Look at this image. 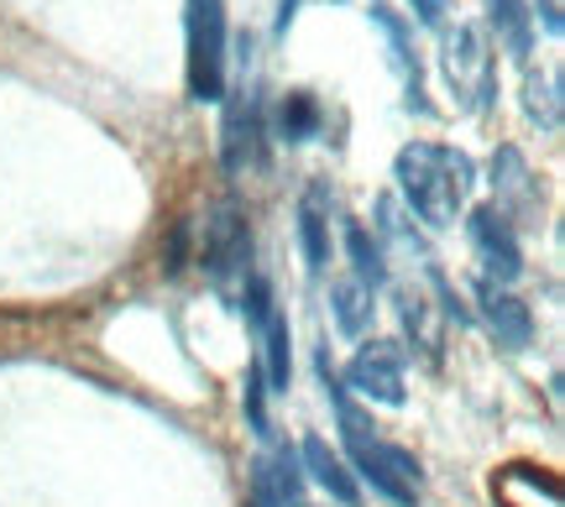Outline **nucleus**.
Returning a JSON list of instances; mask_svg holds the SVG:
<instances>
[{
    "mask_svg": "<svg viewBox=\"0 0 565 507\" xmlns=\"http://www.w3.org/2000/svg\"><path fill=\"white\" fill-rule=\"evenodd\" d=\"M320 382H324V392H330V403H335V424H341L351 471H356V476H362V482L377 492L383 503L414 507V503H419V461H414L404 445H387L383 434L366 424L362 408L345 398V387H341V377H335L330 356H320Z\"/></svg>",
    "mask_w": 565,
    "mask_h": 507,
    "instance_id": "nucleus-1",
    "label": "nucleus"
},
{
    "mask_svg": "<svg viewBox=\"0 0 565 507\" xmlns=\"http://www.w3.org/2000/svg\"><path fill=\"white\" fill-rule=\"evenodd\" d=\"M330 309H335L341 335H362V330L372 325V293H366L356 278H341V283L330 288Z\"/></svg>",
    "mask_w": 565,
    "mask_h": 507,
    "instance_id": "nucleus-17",
    "label": "nucleus"
},
{
    "mask_svg": "<svg viewBox=\"0 0 565 507\" xmlns=\"http://www.w3.org/2000/svg\"><path fill=\"white\" fill-rule=\"evenodd\" d=\"M294 17H299V0H278V32H288Z\"/></svg>",
    "mask_w": 565,
    "mask_h": 507,
    "instance_id": "nucleus-22",
    "label": "nucleus"
},
{
    "mask_svg": "<svg viewBox=\"0 0 565 507\" xmlns=\"http://www.w3.org/2000/svg\"><path fill=\"white\" fill-rule=\"evenodd\" d=\"M492 188H498L492 209H498L503 220H513V215H540V183H534V173H529L519 147H498V152H492Z\"/></svg>",
    "mask_w": 565,
    "mask_h": 507,
    "instance_id": "nucleus-10",
    "label": "nucleus"
},
{
    "mask_svg": "<svg viewBox=\"0 0 565 507\" xmlns=\"http://www.w3.org/2000/svg\"><path fill=\"white\" fill-rule=\"evenodd\" d=\"M393 179H398V194H404L408 209L429 230H445V225L461 220L466 194L477 183V163L445 142H408L393 158Z\"/></svg>",
    "mask_w": 565,
    "mask_h": 507,
    "instance_id": "nucleus-2",
    "label": "nucleus"
},
{
    "mask_svg": "<svg viewBox=\"0 0 565 507\" xmlns=\"http://www.w3.org/2000/svg\"><path fill=\"white\" fill-rule=\"evenodd\" d=\"M299 466L309 471V476H315V482H320V487L330 492V497H335L341 507H356V503H362V487H356L351 466H345V461L330 445H324V440H315V434L303 440V445H299Z\"/></svg>",
    "mask_w": 565,
    "mask_h": 507,
    "instance_id": "nucleus-13",
    "label": "nucleus"
},
{
    "mask_svg": "<svg viewBox=\"0 0 565 507\" xmlns=\"http://www.w3.org/2000/svg\"><path fill=\"white\" fill-rule=\"evenodd\" d=\"M477 304H482V320H487V330L498 335V345L524 350V345L534 341V314H529V304H519L508 288L482 278V283H477Z\"/></svg>",
    "mask_w": 565,
    "mask_h": 507,
    "instance_id": "nucleus-11",
    "label": "nucleus"
},
{
    "mask_svg": "<svg viewBox=\"0 0 565 507\" xmlns=\"http://www.w3.org/2000/svg\"><path fill=\"white\" fill-rule=\"evenodd\" d=\"M221 163H225V173H236V179L267 168V116H263V84L257 79H242V89L225 100Z\"/></svg>",
    "mask_w": 565,
    "mask_h": 507,
    "instance_id": "nucleus-5",
    "label": "nucleus"
},
{
    "mask_svg": "<svg viewBox=\"0 0 565 507\" xmlns=\"http://www.w3.org/2000/svg\"><path fill=\"white\" fill-rule=\"evenodd\" d=\"M408 6L419 11V21H424V26H440V32H445V11H450L445 0H408Z\"/></svg>",
    "mask_w": 565,
    "mask_h": 507,
    "instance_id": "nucleus-20",
    "label": "nucleus"
},
{
    "mask_svg": "<svg viewBox=\"0 0 565 507\" xmlns=\"http://www.w3.org/2000/svg\"><path fill=\"white\" fill-rule=\"evenodd\" d=\"M561 89H565V84H561V68H555V63H540V68H529V74H524V95H519V100H524V116L540 126L545 137H555V131H561V116H565V95H561Z\"/></svg>",
    "mask_w": 565,
    "mask_h": 507,
    "instance_id": "nucleus-12",
    "label": "nucleus"
},
{
    "mask_svg": "<svg viewBox=\"0 0 565 507\" xmlns=\"http://www.w3.org/2000/svg\"><path fill=\"white\" fill-rule=\"evenodd\" d=\"M440 74L445 89L456 95V110H466V116H482L487 105L498 100V58H492V42H487L482 26H471V21L445 26Z\"/></svg>",
    "mask_w": 565,
    "mask_h": 507,
    "instance_id": "nucleus-4",
    "label": "nucleus"
},
{
    "mask_svg": "<svg viewBox=\"0 0 565 507\" xmlns=\"http://www.w3.org/2000/svg\"><path fill=\"white\" fill-rule=\"evenodd\" d=\"M225 0H183V84L189 100H225Z\"/></svg>",
    "mask_w": 565,
    "mask_h": 507,
    "instance_id": "nucleus-3",
    "label": "nucleus"
},
{
    "mask_svg": "<svg viewBox=\"0 0 565 507\" xmlns=\"http://www.w3.org/2000/svg\"><path fill=\"white\" fill-rule=\"evenodd\" d=\"M278 137L288 147L320 137V100H315L309 89H288V95H282V105H278Z\"/></svg>",
    "mask_w": 565,
    "mask_h": 507,
    "instance_id": "nucleus-16",
    "label": "nucleus"
},
{
    "mask_svg": "<svg viewBox=\"0 0 565 507\" xmlns=\"http://www.w3.org/2000/svg\"><path fill=\"white\" fill-rule=\"evenodd\" d=\"M487 11H492L498 42H503L513 58H529L534 53V17H529L524 0H487Z\"/></svg>",
    "mask_w": 565,
    "mask_h": 507,
    "instance_id": "nucleus-14",
    "label": "nucleus"
},
{
    "mask_svg": "<svg viewBox=\"0 0 565 507\" xmlns=\"http://www.w3.org/2000/svg\"><path fill=\"white\" fill-rule=\"evenodd\" d=\"M242 309H246V325L257 330V345H263V382L267 392H288V377H294V341H288V320H282V309L273 304V288L267 278H246V293H242Z\"/></svg>",
    "mask_w": 565,
    "mask_h": 507,
    "instance_id": "nucleus-7",
    "label": "nucleus"
},
{
    "mask_svg": "<svg viewBox=\"0 0 565 507\" xmlns=\"http://www.w3.org/2000/svg\"><path fill=\"white\" fill-rule=\"evenodd\" d=\"M540 17H545V32H561V0H540Z\"/></svg>",
    "mask_w": 565,
    "mask_h": 507,
    "instance_id": "nucleus-21",
    "label": "nucleus"
},
{
    "mask_svg": "<svg viewBox=\"0 0 565 507\" xmlns=\"http://www.w3.org/2000/svg\"><path fill=\"white\" fill-rule=\"evenodd\" d=\"M200 267L210 272L215 288H231L236 278H252V225H246V209L236 199H221L204 215Z\"/></svg>",
    "mask_w": 565,
    "mask_h": 507,
    "instance_id": "nucleus-6",
    "label": "nucleus"
},
{
    "mask_svg": "<svg viewBox=\"0 0 565 507\" xmlns=\"http://www.w3.org/2000/svg\"><path fill=\"white\" fill-rule=\"evenodd\" d=\"M345 251H351V267H356V283L366 293H377L387 283V262H383V246L366 236L362 225H345Z\"/></svg>",
    "mask_w": 565,
    "mask_h": 507,
    "instance_id": "nucleus-18",
    "label": "nucleus"
},
{
    "mask_svg": "<svg viewBox=\"0 0 565 507\" xmlns=\"http://www.w3.org/2000/svg\"><path fill=\"white\" fill-rule=\"evenodd\" d=\"M341 387L362 392L366 403H387L398 408L408 398L404 392V350L393 341H366L341 371Z\"/></svg>",
    "mask_w": 565,
    "mask_h": 507,
    "instance_id": "nucleus-8",
    "label": "nucleus"
},
{
    "mask_svg": "<svg viewBox=\"0 0 565 507\" xmlns=\"http://www.w3.org/2000/svg\"><path fill=\"white\" fill-rule=\"evenodd\" d=\"M299 236H303V262H309V272H324V262H330V215H324L320 188L303 194V204H299Z\"/></svg>",
    "mask_w": 565,
    "mask_h": 507,
    "instance_id": "nucleus-15",
    "label": "nucleus"
},
{
    "mask_svg": "<svg viewBox=\"0 0 565 507\" xmlns=\"http://www.w3.org/2000/svg\"><path fill=\"white\" fill-rule=\"evenodd\" d=\"M404 330L414 335V345H419L424 356L435 362L440 356V320H435V309H429V299H419V293H404Z\"/></svg>",
    "mask_w": 565,
    "mask_h": 507,
    "instance_id": "nucleus-19",
    "label": "nucleus"
},
{
    "mask_svg": "<svg viewBox=\"0 0 565 507\" xmlns=\"http://www.w3.org/2000/svg\"><path fill=\"white\" fill-rule=\"evenodd\" d=\"M466 236L477 246V257L487 262V283H513L519 272H524V246H519V230L513 220H503L492 204L482 209H471V220H466Z\"/></svg>",
    "mask_w": 565,
    "mask_h": 507,
    "instance_id": "nucleus-9",
    "label": "nucleus"
}]
</instances>
